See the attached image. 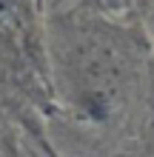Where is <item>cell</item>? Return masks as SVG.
Masks as SVG:
<instances>
[{"instance_id": "1", "label": "cell", "mask_w": 154, "mask_h": 157, "mask_svg": "<svg viewBox=\"0 0 154 157\" xmlns=\"http://www.w3.org/2000/svg\"><path fill=\"white\" fill-rule=\"evenodd\" d=\"M29 40V0H0V43L17 46Z\"/></svg>"}]
</instances>
